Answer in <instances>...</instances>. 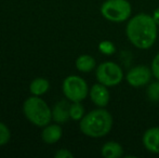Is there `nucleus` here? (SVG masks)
Here are the masks:
<instances>
[{
    "label": "nucleus",
    "instance_id": "obj_1",
    "mask_svg": "<svg viewBox=\"0 0 159 158\" xmlns=\"http://www.w3.org/2000/svg\"><path fill=\"white\" fill-rule=\"evenodd\" d=\"M126 35L132 46L140 50H147L156 42L158 25L152 15L139 13L128 20Z\"/></svg>",
    "mask_w": 159,
    "mask_h": 158
},
{
    "label": "nucleus",
    "instance_id": "obj_2",
    "mask_svg": "<svg viewBox=\"0 0 159 158\" xmlns=\"http://www.w3.org/2000/svg\"><path fill=\"white\" fill-rule=\"evenodd\" d=\"M113 115L105 107H98L86 114L80 120L79 129L89 138H103L113 128Z\"/></svg>",
    "mask_w": 159,
    "mask_h": 158
},
{
    "label": "nucleus",
    "instance_id": "obj_3",
    "mask_svg": "<svg viewBox=\"0 0 159 158\" xmlns=\"http://www.w3.org/2000/svg\"><path fill=\"white\" fill-rule=\"evenodd\" d=\"M25 117L37 127H46L52 120V111L49 105L37 95L26 99L23 104Z\"/></svg>",
    "mask_w": 159,
    "mask_h": 158
},
{
    "label": "nucleus",
    "instance_id": "obj_4",
    "mask_svg": "<svg viewBox=\"0 0 159 158\" xmlns=\"http://www.w3.org/2000/svg\"><path fill=\"white\" fill-rule=\"evenodd\" d=\"M101 14L111 23H124L131 17L132 6L128 0H105L101 6Z\"/></svg>",
    "mask_w": 159,
    "mask_h": 158
},
{
    "label": "nucleus",
    "instance_id": "obj_5",
    "mask_svg": "<svg viewBox=\"0 0 159 158\" xmlns=\"http://www.w3.org/2000/svg\"><path fill=\"white\" fill-rule=\"evenodd\" d=\"M95 77L98 82L106 87H115L124 80V70L117 63L106 61L98 65L95 70Z\"/></svg>",
    "mask_w": 159,
    "mask_h": 158
},
{
    "label": "nucleus",
    "instance_id": "obj_6",
    "mask_svg": "<svg viewBox=\"0 0 159 158\" xmlns=\"http://www.w3.org/2000/svg\"><path fill=\"white\" fill-rule=\"evenodd\" d=\"M65 97L70 102H82L89 94V87L86 80L77 75L66 77L62 84Z\"/></svg>",
    "mask_w": 159,
    "mask_h": 158
},
{
    "label": "nucleus",
    "instance_id": "obj_7",
    "mask_svg": "<svg viewBox=\"0 0 159 158\" xmlns=\"http://www.w3.org/2000/svg\"><path fill=\"white\" fill-rule=\"evenodd\" d=\"M153 76L152 70L146 65H136L132 67L126 75L128 84L133 88H140L149 84Z\"/></svg>",
    "mask_w": 159,
    "mask_h": 158
},
{
    "label": "nucleus",
    "instance_id": "obj_8",
    "mask_svg": "<svg viewBox=\"0 0 159 158\" xmlns=\"http://www.w3.org/2000/svg\"><path fill=\"white\" fill-rule=\"evenodd\" d=\"M107 88L108 87L98 82L93 84L89 90V97L92 103L98 107H106L108 105L109 100H111V93Z\"/></svg>",
    "mask_w": 159,
    "mask_h": 158
},
{
    "label": "nucleus",
    "instance_id": "obj_9",
    "mask_svg": "<svg viewBox=\"0 0 159 158\" xmlns=\"http://www.w3.org/2000/svg\"><path fill=\"white\" fill-rule=\"evenodd\" d=\"M142 142L145 150L153 154H159V127H152L144 132Z\"/></svg>",
    "mask_w": 159,
    "mask_h": 158
},
{
    "label": "nucleus",
    "instance_id": "obj_10",
    "mask_svg": "<svg viewBox=\"0 0 159 158\" xmlns=\"http://www.w3.org/2000/svg\"><path fill=\"white\" fill-rule=\"evenodd\" d=\"M62 134H63L62 127L57 122V124H49L46 127H43V130L41 132V138L44 143L54 144L61 139Z\"/></svg>",
    "mask_w": 159,
    "mask_h": 158
},
{
    "label": "nucleus",
    "instance_id": "obj_11",
    "mask_svg": "<svg viewBox=\"0 0 159 158\" xmlns=\"http://www.w3.org/2000/svg\"><path fill=\"white\" fill-rule=\"evenodd\" d=\"M69 106L70 104L67 101H62L57 102L54 105L52 110V119L57 124H65L69 118Z\"/></svg>",
    "mask_w": 159,
    "mask_h": 158
},
{
    "label": "nucleus",
    "instance_id": "obj_12",
    "mask_svg": "<svg viewBox=\"0 0 159 158\" xmlns=\"http://www.w3.org/2000/svg\"><path fill=\"white\" fill-rule=\"evenodd\" d=\"M124 147L120 143L115 141H108L103 144L101 148V155L104 158H119L124 156Z\"/></svg>",
    "mask_w": 159,
    "mask_h": 158
},
{
    "label": "nucleus",
    "instance_id": "obj_13",
    "mask_svg": "<svg viewBox=\"0 0 159 158\" xmlns=\"http://www.w3.org/2000/svg\"><path fill=\"white\" fill-rule=\"evenodd\" d=\"M76 68L81 73L92 72L96 66V61L93 56L89 54H82L76 60Z\"/></svg>",
    "mask_w": 159,
    "mask_h": 158
},
{
    "label": "nucleus",
    "instance_id": "obj_14",
    "mask_svg": "<svg viewBox=\"0 0 159 158\" xmlns=\"http://www.w3.org/2000/svg\"><path fill=\"white\" fill-rule=\"evenodd\" d=\"M49 88H50V82L42 77H38V78L34 79L30 84V93L33 95H37V97L44 94L49 90Z\"/></svg>",
    "mask_w": 159,
    "mask_h": 158
},
{
    "label": "nucleus",
    "instance_id": "obj_15",
    "mask_svg": "<svg viewBox=\"0 0 159 158\" xmlns=\"http://www.w3.org/2000/svg\"><path fill=\"white\" fill-rule=\"evenodd\" d=\"M84 107L81 104V102H73L69 106V116L70 119L78 121L81 120L82 117L84 116Z\"/></svg>",
    "mask_w": 159,
    "mask_h": 158
},
{
    "label": "nucleus",
    "instance_id": "obj_16",
    "mask_svg": "<svg viewBox=\"0 0 159 158\" xmlns=\"http://www.w3.org/2000/svg\"><path fill=\"white\" fill-rule=\"evenodd\" d=\"M146 95L149 101L159 102V80L149 82L146 88Z\"/></svg>",
    "mask_w": 159,
    "mask_h": 158
},
{
    "label": "nucleus",
    "instance_id": "obj_17",
    "mask_svg": "<svg viewBox=\"0 0 159 158\" xmlns=\"http://www.w3.org/2000/svg\"><path fill=\"white\" fill-rule=\"evenodd\" d=\"M98 51L104 55H111L115 54L116 52V46L111 40H103L98 43Z\"/></svg>",
    "mask_w": 159,
    "mask_h": 158
},
{
    "label": "nucleus",
    "instance_id": "obj_18",
    "mask_svg": "<svg viewBox=\"0 0 159 158\" xmlns=\"http://www.w3.org/2000/svg\"><path fill=\"white\" fill-rule=\"evenodd\" d=\"M11 138V132L9 130V128L7 127V124H4L3 122L0 121V146L6 145Z\"/></svg>",
    "mask_w": 159,
    "mask_h": 158
},
{
    "label": "nucleus",
    "instance_id": "obj_19",
    "mask_svg": "<svg viewBox=\"0 0 159 158\" xmlns=\"http://www.w3.org/2000/svg\"><path fill=\"white\" fill-rule=\"evenodd\" d=\"M151 70H152V73H153V76L157 80H159V53H157V54L154 56L153 61H152V64H151Z\"/></svg>",
    "mask_w": 159,
    "mask_h": 158
},
{
    "label": "nucleus",
    "instance_id": "obj_20",
    "mask_svg": "<svg viewBox=\"0 0 159 158\" xmlns=\"http://www.w3.org/2000/svg\"><path fill=\"white\" fill-rule=\"evenodd\" d=\"M55 158H73L74 155L71 152H69L66 148H62V150H59L54 155Z\"/></svg>",
    "mask_w": 159,
    "mask_h": 158
},
{
    "label": "nucleus",
    "instance_id": "obj_21",
    "mask_svg": "<svg viewBox=\"0 0 159 158\" xmlns=\"http://www.w3.org/2000/svg\"><path fill=\"white\" fill-rule=\"evenodd\" d=\"M152 16H153L154 21L156 22V24L159 26V7L158 8H156L155 10H154L153 14H152Z\"/></svg>",
    "mask_w": 159,
    "mask_h": 158
}]
</instances>
